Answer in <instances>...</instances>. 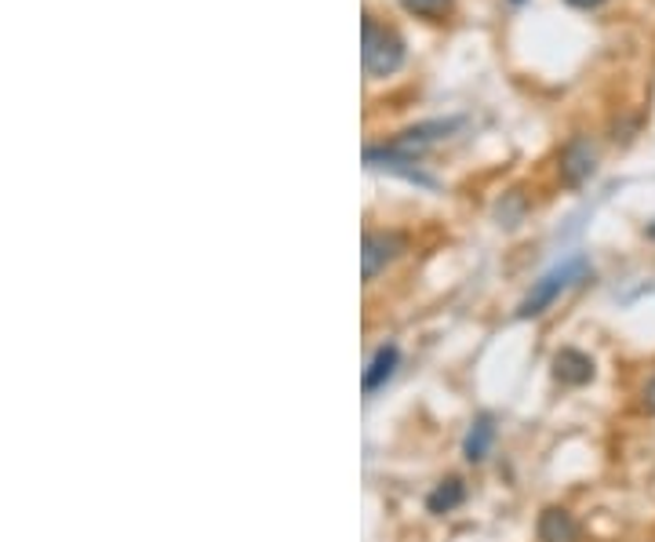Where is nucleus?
<instances>
[{
	"instance_id": "9b49d317",
	"label": "nucleus",
	"mask_w": 655,
	"mask_h": 542,
	"mask_svg": "<svg viewBox=\"0 0 655 542\" xmlns=\"http://www.w3.org/2000/svg\"><path fill=\"white\" fill-rule=\"evenodd\" d=\"M645 408L655 415V375H652V382H648V390H645Z\"/></svg>"
},
{
	"instance_id": "f257e3e1",
	"label": "nucleus",
	"mask_w": 655,
	"mask_h": 542,
	"mask_svg": "<svg viewBox=\"0 0 655 542\" xmlns=\"http://www.w3.org/2000/svg\"><path fill=\"white\" fill-rule=\"evenodd\" d=\"M361 62L369 76H394L405 66V40L390 26H379L372 15L361 22Z\"/></svg>"
},
{
	"instance_id": "20e7f679",
	"label": "nucleus",
	"mask_w": 655,
	"mask_h": 542,
	"mask_svg": "<svg viewBox=\"0 0 655 542\" xmlns=\"http://www.w3.org/2000/svg\"><path fill=\"white\" fill-rule=\"evenodd\" d=\"M597 172V150L590 146V139H572L569 146L561 150V179L564 186H583L590 175Z\"/></svg>"
},
{
	"instance_id": "f03ea898",
	"label": "nucleus",
	"mask_w": 655,
	"mask_h": 542,
	"mask_svg": "<svg viewBox=\"0 0 655 542\" xmlns=\"http://www.w3.org/2000/svg\"><path fill=\"white\" fill-rule=\"evenodd\" d=\"M590 273V267H586V259H569V262H561V267H553L550 273H542L536 284H531V292L521 298V306H517V314L521 317H539V314H547V309L558 303V298L569 292L572 284H580L583 276Z\"/></svg>"
},
{
	"instance_id": "f8f14e48",
	"label": "nucleus",
	"mask_w": 655,
	"mask_h": 542,
	"mask_svg": "<svg viewBox=\"0 0 655 542\" xmlns=\"http://www.w3.org/2000/svg\"><path fill=\"white\" fill-rule=\"evenodd\" d=\"M572 8H583V11H590V8H597V4H605V0H569Z\"/></svg>"
},
{
	"instance_id": "6e6552de",
	"label": "nucleus",
	"mask_w": 655,
	"mask_h": 542,
	"mask_svg": "<svg viewBox=\"0 0 655 542\" xmlns=\"http://www.w3.org/2000/svg\"><path fill=\"white\" fill-rule=\"evenodd\" d=\"M492 440H495V423L492 415H481L477 423L470 426V434H466V459L470 462H484L488 451H492Z\"/></svg>"
},
{
	"instance_id": "423d86ee",
	"label": "nucleus",
	"mask_w": 655,
	"mask_h": 542,
	"mask_svg": "<svg viewBox=\"0 0 655 542\" xmlns=\"http://www.w3.org/2000/svg\"><path fill=\"white\" fill-rule=\"evenodd\" d=\"M553 375L569 386H583L594 379V361L580 350H561L558 357H553Z\"/></svg>"
},
{
	"instance_id": "9d476101",
	"label": "nucleus",
	"mask_w": 655,
	"mask_h": 542,
	"mask_svg": "<svg viewBox=\"0 0 655 542\" xmlns=\"http://www.w3.org/2000/svg\"><path fill=\"white\" fill-rule=\"evenodd\" d=\"M401 8L408 11V15H416V19L441 22V19H448L452 0H401Z\"/></svg>"
},
{
	"instance_id": "1a4fd4ad",
	"label": "nucleus",
	"mask_w": 655,
	"mask_h": 542,
	"mask_svg": "<svg viewBox=\"0 0 655 542\" xmlns=\"http://www.w3.org/2000/svg\"><path fill=\"white\" fill-rule=\"evenodd\" d=\"M463 495H466L463 481H459V478H448V481H441L434 492H430L426 510H430V514H452L455 506L463 503Z\"/></svg>"
},
{
	"instance_id": "7ed1b4c3",
	"label": "nucleus",
	"mask_w": 655,
	"mask_h": 542,
	"mask_svg": "<svg viewBox=\"0 0 655 542\" xmlns=\"http://www.w3.org/2000/svg\"><path fill=\"white\" fill-rule=\"evenodd\" d=\"M405 251V237L401 234H390V229H383V234H364V245H361V273L364 281H375L390 262Z\"/></svg>"
},
{
	"instance_id": "ddd939ff",
	"label": "nucleus",
	"mask_w": 655,
	"mask_h": 542,
	"mask_svg": "<svg viewBox=\"0 0 655 542\" xmlns=\"http://www.w3.org/2000/svg\"><path fill=\"white\" fill-rule=\"evenodd\" d=\"M648 237H652V240H655V223H652V226H648Z\"/></svg>"
},
{
	"instance_id": "39448f33",
	"label": "nucleus",
	"mask_w": 655,
	"mask_h": 542,
	"mask_svg": "<svg viewBox=\"0 0 655 542\" xmlns=\"http://www.w3.org/2000/svg\"><path fill=\"white\" fill-rule=\"evenodd\" d=\"M575 539H580V525H575V517L569 510H561V506L542 510V517H539V542H575Z\"/></svg>"
},
{
	"instance_id": "0eeeda50",
	"label": "nucleus",
	"mask_w": 655,
	"mask_h": 542,
	"mask_svg": "<svg viewBox=\"0 0 655 542\" xmlns=\"http://www.w3.org/2000/svg\"><path fill=\"white\" fill-rule=\"evenodd\" d=\"M397 361H401V353H397V346H379L375 350V357H372V364H369V372H364V393H375L379 386L390 379V375L397 372Z\"/></svg>"
}]
</instances>
